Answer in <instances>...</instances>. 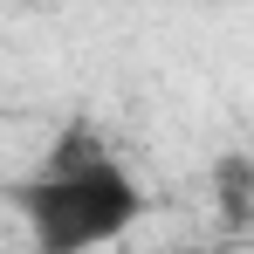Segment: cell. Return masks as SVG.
Listing matches in <instances>:
<instances>
[{
  "label": "cell",
  "instance_id": "cell-1",
  "mask_svg": "<svg viewBox=\"0 0 254 254\" xmlns=\"http://www.w3.org/2000/svg\"><path fill=\"white\" fill-rule=\"evenodd\" d=\"M7 199L42 254H83V248H110L137 227L144 186L96 130H62L48 165L28 172Z\"/></svg>",
  "mask_w": 254,
  "mask_h": 254
},
{
  "label": "cell",
  "instance_id": "cell-2",
  "mask_svg": "<svg viewBox=\"0 0 254 254\" xmlns=\"http://www.w3.org/2000/svg\"><path fill=\"white\" fill-rule=\"evenodd\" d=\"M213 179H220V199H227V220H248V213H254V158H241V151H227V158L213 165Z\"/></svg>",
  "mask_w": 254,
  "mask_h": 254
}]
</instances>
